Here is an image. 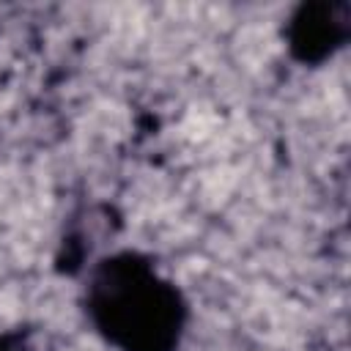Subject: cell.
<instances>
[{
  "instance_id": "3",
  "label": "cell",
  "mask_w": 351,
  "mask_h": 351,
  "mask_svg": "<svg viewBox=\"0 0 351 351\" xmlns=\"http://www.w3.org/2000/svg\"><path fill=\"white\" fill-rule=\"evenodd\" d=\"M0 351H33L19 335H0Z\"/></svg>"
},
{
  "instance_id": "1",
  "label": "cell",
  "mask_w": 351,
  "mask_h": 351,
  "mask_svg": "<svg viewBox=\"0 0 351 351\" xmlns=\"http://www.w3.org/2000/svg\"><path fill=\"white\" fill-rule=\"evenodd\" d=\"M85 310L93 329L118 351H178L186 302L176 282L140 252H115L93 263Z\"/></svg>"
},
{
  "instance_id": "2",
  "label": "cell",
  "mask_w": 351,
  "mask_h": 351,
  "mask_svg": "<svg viewBox=\"0 0 351 351\" xmlns=\"http://www.w3.org/2000/svg\"><path fill=\"white\" fill-rule=\"evenodd\" d=\"M346 3H310L302 5L288 25V47L302 63H321L343 47L348 33Z\"/></svg>"
}]
</instances>
